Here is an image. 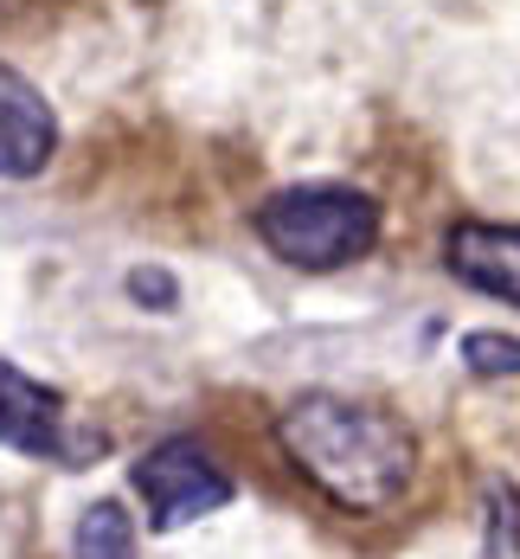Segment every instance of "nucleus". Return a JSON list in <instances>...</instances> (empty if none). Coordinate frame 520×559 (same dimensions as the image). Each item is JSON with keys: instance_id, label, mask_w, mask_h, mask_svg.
Masks as SVG:
<instances>
[{"instance_id": "0eeeda50", "label": "nucleus", "mask_w": 520, "mask_h": 559, "mask_svg": "<svg viewBox=\"0 0 520 559\" xmlns=\"http://www.w3.org/2000/svg\"><path fill=\"white\" fill-rule=\"evenodd\" d=\"M71 554H77V559H135V521H129L116 502L84 508Z\"/></svg>"}, {"instance_id": "20e7f679", "label": "nucleus", "mask_w": 520, "mask_h": 559, "mask_svg": "<svg viewBox=\"0 0 520 559\" xmlns=\"http://www.w3.org/2000/svg\"><path fill=\"white\" fill-rule=\"evenodd\" d=\"M58 155V116L13 64H0V180H33Z\"/></svg>"}, {"instance_id": "f03ea898", "label": "nucleus", "mask_w": 520, "mask_h": 559, "mask_svg": "<svg viewBox=\"0 0 520 559\" xmlns=\"http://www.w3.org/2000/svg\"><path fill=\"white\" fill-rule=\"evenodd\" d=\"M257 238L270 245V258H283L289 271H309V277H328L353 258H366L379 245V200L360 193V187H283L270 193L257 213Z\"/></svg>"}, {"instance_id": "39448f33", "label": "nucleus", "mask_w": 520, "mask_h": 559, "mask_svg": "<svg viewBox=\"0 0 520 559\" xmlns=\"http://www.w3.org/2000/svg\"><path fill=\"white\" fill-rule=\"evenodd\" d=\"M444 264H450L457 283H469V289H482V296L520 309V225H495V219L450 225Z\"/></svg>"}, {"instance_id": "1a4fd4ad", "label": "nucleus", "mask_w": 520, "mask_h": 559, "mask_svg": "<svg viewBox=\"0 0 520 559\" xmlns=\"http://www.w3.org/2000/svg\"><path fill=\"white\" fill-rule=\"evenodd\" d=\"M462 360L475 367V373H520V341L508 335H488V329H475V335H462Z\"/></svg>"}, {"instance_id": "7ed1b4c3", "label": "nucleus", "mask_w": 520, "mask_h": 559, "mask_svg": "<svg viewBox=\"0 0 520 559\" xmlns=\"http://www.w3.org/2000/svg\"><path fill=\"white\" fill-rule=\"evenodd\" d=\"M135 489L148 502V527L173 534L199 514H219L231 502V476L206 456L199 438H161L155 450H142L135 463Z\"/></svg>"}, {"instance_id": "423d86ee", "label": "nucleus", "mask_w": 520, "mask_h": 559, "mask_svg": "<svg viewBox=\"0 0 520 559\" xmlns=\"http://www.w3.org/2000/svg\"><path fill=\"white\" fill-rule=\"evenodd\" d=\"M58 425H64V405L52 386L26 380L13 360H0V444L26 450V456H58Z\"/></svg>"}, {"instance_id": "f257e3e1", "label": "nucleus", "mask_w": 520, "mask_h": 559, "mask_svg": "<svg viewBox=\"0 0 520 559\" xmlns=\"http://www.w3.org/2000/svg\"><path fill=\"white\" fill-rule=\"evenodd\" d=\"M277 444L302 483H315L341 514H386L404 502L418 476V438L399 412L347 399V392H302L277 412Z\"/></svg>"}, {"instance_id": "9d476101", "label": "nucleus", "mask_w": 520, "mask_h": 559, "mask_svg": "<svg viewBox=\"0 0 520 559\" xmlns=\"http://www.w3.org/2000/svg\"><path fill=\"white\" fill-rule=\"evenodd\" d=\"M129 296H135V302H161V309H173V277L168 271H129Z\"/></svg>"}, {"instance_id": "6e6552de", "label": "nucleus", "mask_w": 520, "mask_h": 559, "mask_svg": "<svg viewBox=\"0 0 520 559\" xmlns=\"http://www.w3.org/2000/svg\"><path fill=\"white\" fill-rule=\"evenodd\" d=\"M488 559H520V496L508 483H488Z\"/></svg>"}]
</instances>
